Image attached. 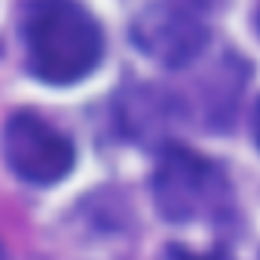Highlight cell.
<instances>
[{"mask_svg":"<svg viewBox=\"0 0 260 260\" xmlns=\"http://www.w3.org/2000/svg\"><path fill=\"white\" fill-rule=\"evenodd\" d=\"M28 68L37 80L71 86L101 61V28L77 0H31L25 13Z\"/></svg>","mask_w":260,"mask_h":260,"instance_id":"1","label":"cell"},{"mask_svg":"<svg viewBox=\"0 0 260 260\" xmlns=\"http://www.w3.org/2000/svg\"><path fill=\"white\" fill-rule=\"evenodd\" d=\"M156 211L169 223H193L202 217H217L230 202V184L217 162L208 156L169 144L153 175Z\"/></svg>","mask_w":260,"mask_h":260,"instance_id":"2","label":"cell"},{"mask_svg":"<svg viewBox=\"0 0 260 260\" xmlns=\"http://www.w3.org/2000/svg\"><path fill=\"white\" fill-rule=\"evenodd\" d=\"M128 31L135 49L172 71L193 64L211 37L205 0H150Z\"/></svg>","mask_w":260,"mask_h":260,"instance_id":"3","label":"cell"},{"mask_svg":"<svg viewBox=\"0 0 260 260\" xmlns=\"http://www.w3.org/2000/svg\"><path fill=\"white\" fill-rule=\"evenodd\" d=\"M4 156L10 169L37 187L58 184L74 169V141L31 110H19L4 125Z\"/></svg>","mask_w":260,"mask_h":260,"instance_id":"4","label":"cell"},{"mask_svg":"<svg viewBox=\"0 0 260 260\" xmlns=\"http://www.w3.org/2000/svg\"><path fill=\"white\" fill-rule=\"evenodd\" d=\"M254 141L260 147V101H257V110H254Z\"/></svg>","mask_w":260,"mask_h":260,"instance_id":"5","label":"cell"},{"mask_svg":"<svg viewBox=\"0 0 260 260\" xmlns=\"http://www.w3.org/2000/svg\"><path fill=\"white\" fill-rule=\"evenodd\" d=\"M0 260H7V251H4V245H0Z\"/></svg>","mask_w":260,"mask_h":260,"instance_id":"6","label":"cell"},{"mask_svg":"<svg viewBox=\"0 0 260 260\" xmlns=\"http://www.w3.org/2000/svg\"><path fill=\"white\" fill-rule=\"evenodd\" d=\"M257 25H260V10H257Z\"/></svg>","mask_w":260,"mask_h":260,"instance_id":"7","label":"cell"}]
</instances>
